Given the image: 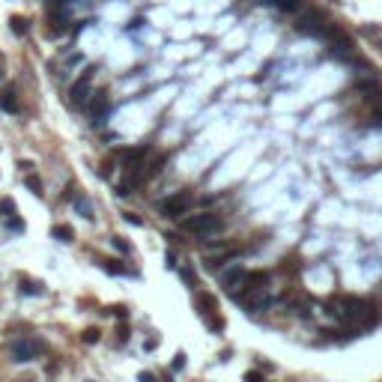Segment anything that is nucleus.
<instances>
[{
    "instance_id": "nucleus-30",
    "label": "nucleus",
    "mask_w": 382,
    "mask_h": 382,
    "mask_svg": "<svg viewBox=\"0 0 382 382\" xmlns=\"http://www.w3.org/2000/svg\"><path fill=\"white\" fill-rule=\"evenodd\" d=\"M376 123L382 126V108H376Z\"/></svg>"
},
{
    "instance_id": "nucleus-21",
    "label": "nucleus",
    "mask_w": 382,
    "mask_h": 382,
    "mask_svg": "<svg viewBox=\"0 0 382 382\" xmlns=\"http://www.w3.org/2000/svg\"><path fill=\"white\" fill-rule=\"evenodd\" d=\"M108 314L120 317V320H129V308H126V304H113V308H108Z\"/></svg>"
},
{
    "instance_id": "nucleus-13",
    "label": "nucleus",
    "mask_w": 382,
    "mask_h": 382,
    "mask_svg": "<svg viewBox=\"0 0 382 382\" xmlns=\"http://www.w3.org/2000/svg\"><path fill=\"white\" fill-rule=\"evenodd\" d=\"M24 185H27V188L33 191L36 197H42V194H45V191H42V179L36 176V173H27V176H24Z\"/></svg>"
},
{
    "instance_id": "nucleus-6",
    "label": "nucleus",
    "mask_w": 382,
    "mask_h": 382,
    "mask_svg": "<svg viewBox=\"0 0 382 382\" xmlns=\"http://www.w3.org/2000/svg\"><path fill=\"white\" fill-rule=\"evenodd\" d=\"M191 191H176L173 197H167V200H162L159 203V212L164 215V218H179V215H185L188 209H191Z\"/></svg>"
},
{
    "instance_id": "nucleus-14",
    "label": "nucleus",
    "mask_w": 382,
    "mask_h": 382,
    "mask_svg": "<svg viewBox=\"0 0 382 382\" xmlns=\"http://www.w3.org/2000/svg\"><path fill=\"white\" fill-rule=\"evenodd\" d=\"M102 269H105L108 275H129V269H126V266H120L117 260H102Z\"/></svg>"
},
{
    "instance_id": "nucleus-29",
    "label": "nucleus",
    "mask_w": 382,
    "mask_h": 382,
    "mask_svg": "<svg viewBox=\"0 0 382 382\" xmlns=\"http://www.w3.org/2000/svg\"><path fill=\"white\" fill-rule=\"evenodd\" d=\"M137 382H159V379L152 376V373H140V376H137Z\"/></svg>"
},
{
    "instance_id": "nucleus-18",
    "label": "nucleus",
    "mask_w": 382,
    "mask_h": 382,
    "mask_svg": "<svg viewBox=\"0 0 382 382\" xmlns=\"http://www.w3.org/2000/svg\"><path fill=\"white\" fill-rule=\"evenodd\" d=\"M162 164H164V156H156V159L146 164V176H156V173L162 170Z\"/></svg>"
},
{
    "instance_id": "nucleus-11",
    "label": "nucleus",
    "mask_w": 382,
    "mask_h": 382,
    "mask_svg": "<svg viewBox=\"0 0 382 382\" xmlns=\"http://www.w3.org/2000/svg\"><path fill=\"white\" fill-rule=\"evenodd\" d=\"M51 236H54L57 242H72V239H75V230H72L69 224H54V227H51Z\"/></svg>"
},
{
    "instance_id": "nucleus-20",
    "label": "nucleus",
    "mask_w": 382,
    "mask_h": 382,
    "mask_svg": "<svg viewBox=\"0 0 382 382\" xmlns=\"http://www.w3.org/2000/svg\"><path fill=\"white\" fill-rule=\"evenodd\" d=\"M110 245H113V248H117L120 254H132V245H129V242H126L123 236H113V239H110Z\"/></svg>"
},
{
    "instance_id": "nucleus-4",
    "label": "nucleus",
    "mask_w": 382,
    "mask_h": 382,
    "mask_svg": "<svg viewBox=\"0 0 382 382\" xmlns=\"http://www.w3.org/2000/svg\"><path fill=\"white\" fill-rule=\"evenodd\" d=\"M9 353H12V361H33V358H39L42 353H45V343L39 340V337H33V334H27V337H18V340H12V347H9Z\"/></svg>"
},
{
    "instance_id": "nucleus-22",
    "label": "nucleus",
    "mask_w": 382,
    "mask_h": 382,
    "mask_svg": "<svg viewBox=\"0 0 382 382\" xmlns=\"http://www.w3.org/2000/svg\"><path fill=\"white\" fill-rule=\"evenodd\" d=\"M179 275H182V281H185L188 287H194V284H197V275L191 272V269H179Z\"/></svg>"
},
{
    "instance_id": "nucleus-1",
    "label": "nucleus",
    "mask_w": 382,
    "mask_h": 382,
    "mask_svg": "<svg viewBox=\"0 0 382 382\" xmlns=\"http://www.w3.org/2000/svg\"><path fill=\"white\" fill-rule=\"evenodd\" d=\"M328 314L331 317H340L343 323H350L355 328H367V326H376L379 323V314H373V304H367L364 299H355V296H347V299H334L328 304Z\"/></svg>"
},
{
    "instance_id": "nucleus-8",
    "label": "nucleus",
    "mask_w": 382,
    "mask_h": 382,
    "mask_svg": "<svg viewBox=\"0 0 382 382\" xmlns=\"http://www.w3.org/2000/svg\"><path fill=\"white\" fill-rule=\"evenodd\" d=\"M143 159H146V146H135V149H123V170H137Z\"/></svg>"
},
{
    "instance_id": "nucleus-24",
    "label": "nucleus",
    "mask_w": 382,
    "mask_h": 382,
    "mask_svg": "<svg viewBox=\"0 0 382 382\" xmlns=\"http://www.w3.org/2000/svg\"><path fill=\"white\" fill-rule=\"evenodd\" d=\"M185 367V353H176V358H173V370H182Z\"/></svg>"
},
{
    "instance_id": "nucleus-17",
    "label": "nucleus",
    "mask_w": 382,
    "mask_h": 382,
    "mask_svg": "<svg viewBox=\"0 0 382 382\" xmlns=\"http://www.w3.org/2000/svg\"><path fill=\"white\" fill-rule=\"evenodd\" d=\"M75 209H78L87 221L93 218V209H90V203H87V197H84V194H78V197H75Z\"/></svg>"
},
{
    "instance_id": "nucleus-5",
    "label": "nucleus",
    "mask_w": 382,
    "mask_h": 382,
    "mask_svg": "<svg viewBox=\"0 0 382 382\" xmlns=\"http://www.w3.org/2000/svg\"><path fill=\"white\" fill-rule=\"evenodd\" d=\"M90 96H96V93H93V69H84L81 78L69 87V102H72L75 108H81V105H87Z\"/></svg>"
},
{
    "instance_id": "nucleus-31",
    "label": "nucleus",
    "mask_w": 382,
    "mask_h": 382,
    "mask_svg": "<svg viewBox=\"0 0 382 382\" xmlns=\"http://www.w3.org/2000/svg\"><path fill=\"white\" fill-rule=\"evenodd\" d=\"M0 78H3V60H0Z\"/></svg>"
},
{
    "instance_id": "nucleus-7",
    "label": "nucleus",
    "mask_w": 382,
    "mask_h": 382,
    "mask_svg": "<svg viewBox=\"0 0 382 382\" xmlns=\"http://www.w3.org/2000/svg\"><path fill=\"white\" fill-rule=\"evenodd\" d=\"M242 304L251 311V314H260L272 304V296H269V287H260V290H248L242 293Z\"/></svg>"
},
{
    "instance_id": "nucleus-28",
    "label": "nucleus",
    "mask_w": 382,
    "mask_h": 382,
    "mask_svg": "<svg viewBox=\"0 0 382 382\" xmlns=\"http://www.w3.org/2000/svg\"><path fill=\"white\" fill-rule=\"evenodd\" d=\"M6 221H9V227H12V230H24V224H21L15 215H12V218H6Z\"/></svg>"
},
{
    "instance_id": "nucleus-19",
    "label": "nucleus",
    "mask_w": 382,
    "mask_h": 382,
    "mask_svg": "<svg viewBox=\"0 0 382 382\" xmlns=\"http://www.w3.org/2000/svg\"><path fill=\"white\" fill-rule=\"evenodd\" d=\"M81 340H84V343H99V340H102V331L90 326V328H84V337H81Z\"/></svg>"
},
{
    "instance_id": "nucleus-23",
    "label": "nucleus",
    "mask_w": 382,
    "mask_h": 382,
    "mask_svg": "<svg viewBox=\"0 0 382 382\" xmlns=\"http://www.w3.org/2000/svg\"><path fill=\"white\" fill-rule=\"evenodd\" d=\"M129 334H132V331H129V326H117V343H126V340H129Z\"/></svg>"
},
{
    "instance_id": "nucleus-12",
    "label": "nucleus",
    "mask_w": 382,
    "mask_h": 382,
    "mask_svg": "<svg viewBox=\"0 0 382 382\" xmlns=\"http://www.w3.org/2000/svg\"><path fill=\"white\" fill-rule=\"evenodd\" d=\"M278 12H301V0H269Z\"/></svg>"
},
{
    "instance_id": "nucleus-10",
    "label": "nucleus",
    "mask_w": 382,
    "mask_h": 382,
    "mask_svg": "<svg viewBox=\"0 0 382 382\" xmlns=\"http://www.w3.org/2000/svg\"><path fill=\"white\" fill-rule=\"evenodd\" d=\"M18 290H21V296H42V293H45L39 281H30V278H21V281H18Z\"/></svg>"
},
{
    "instance_id": "nucleus-25",
    "label": "nucleus",
    "mask_w": 382,
    "mask_h": 382,
    "mask_svg": "<svg viewBox=\"0 0 382 382\" xmlns=\"http://www.w3.org/2000/svg\"><path fill=\"white\" fill-rule=\"evenodd\" d=\"M164 266H167V269H176V257H173V251H167V257H164Z\"/></svg>"
},
{
    "instance_id": "nucleus-16",
    "label": "nucleus",
    "mask_w": 382,
    "mask_h": 382,
    "mask_svg": "<svg viewBox=\"0 0 382 382\" xmlns=\"http://www.w3.org/2000/svg\"><path fill=\"white\" fill-rule=\"evenodd\" d=\"M15 215V200L12 197H0V218H12Z\"/></svg>"
},
{
    "instance_id": "nucleus-3",
    "label": "nucleus",
    "mask_w": 382,
    "mask_h": 382,
    "mask_svg": "<svg viewBox=\"0 0 382 382\" xmlns=\"http://www.w3.org/2000/svg\"><path fill=\"white\" fill-rule=\"evenodd\" d=\"M194 304H197L200 317L206 320L209 331H224V320H221V314H218V299H215L212 293H197V296H194Z\"/></svg>"
},
{
    "instance_id": "nucleus-15",
    "label": "nucleus",
    "mask_w": 382,
    "mask_h": 382,
    "mask_svg": "<svg viewBox=\"0 0 382 382\" xmlns=\"http://www.w3.org/2000/svg\"><path fill=\"white\" fill-rule=\"evenodd\" d=\"M9 24H12V33H15V36H21V33H27V30H30V21H27V18H21V15H12V18H9Z\"/></svg>"
},
{
    "instance_id": "nucleus-26",
    "label": "nucleus",
    "mask_w": 382,
    "mask_h": 382,
    "mask_svg": "<svg viewBox=\"0 0 382 382\" xmlns=\"http://www.w3.org/2000/svg\"><path fill=\"white\" fill-rule=\"evenodd\" d=\"M126 221H129V224H135V227H140V224H143V218H137L135 212H126Z\"/></svg>"
},
{
    "instance_id": "nucleus-27",
    "label": "nucleus",
    "mask_w": 382,
    "mask_h": 382,
    "mask_svg": "<svg viewBox=\"0 0 382 382\" xmlns=\"http://www.w3.org/2000/svg\"><path fill=\"white\" fill-rule=\"evenodd\" d=\"M245 382H263V376H260L257 370H248V373H245Z\"/></svg>"
},
{
    "instance_id": "nucleus-2",
    "label": "nucleus",
    "mask_w": 382,
    "mask_h": 382,
    "mask_svg": "<svg viewBox=\"0 0 382 382\" xmlns=\"http://www.w3.org/2000/svg\"><path fill=\"white\" fill-rule=\"evenodd\" d=\"M221 227H224V221L215 212H200V215H191V218L182 221V230L197 233V236H215Z\"/></svg>"
},
{
    "instance_id": "nucleus-9",
    "label": "nucleus",
    "mask_w": 382,
    "mask_h": 382,
    "mask_svg": "<svg viewBox=\"0 0 382 382\" xmlns=\"http://www.w3.org/2000/svg\"><path fill=\"white\" fill-rule=\"evenodd\" d=\"M0 108H3L6 113H18V93H15V87H9L3 96H0Z\"/></svg>"
}]
</instances>
